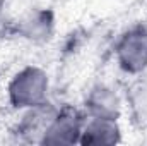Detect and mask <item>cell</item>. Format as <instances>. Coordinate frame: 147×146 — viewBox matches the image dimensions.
<instances>
[{
    "label": "cell",
    "mask_w": 147,
    "mask_h": 146,
    "mask_svg": "<svg viewBox=\"0 0 147 146\" xmlns=\"http://www.w3.org/2000/svg\"><path fill=\"white\" fill-rule=\"evenodd\" d=\"M125 108V96L108 83L94 84L84 98L86 117H103L120 120Z\"/></svg>",
    "instance_id": "4"
},
{
    "label": "cell",
    "mask_w": 147,
    "mask_h": 146,
    "mask_svg": "<svg viewBox=\"0 0 147 146\" xmlns=\"http://www.w3.org/2000/svg\"><path fill=\"white\" fill-rule=\"evenodd\" d=\"M86 113L72 107L58 108L48 124L39 145L48 146H72L80 145V134L84 129Z\"/></svg>",
    "instance_id": "3"
},
{
    "label": "cell",
    "mask_w": 147,
    "mask_h": 146,
    "mask_svg": "<svg viewBox=\"0 0 147 146\" xmlns=\"http://www.w3.org/2000/svg\"><path fill=\"white\" fill-rule=\"evenodd\" d=\"M115 60L120 71L128 76H140L147 71V26L128 28L115 45Z\"/></svg>",
    "instance_id": "2"
},
{
    "label": "cell",
    "mask_w": 147,
    "mask_h": 146,
    "mask_svg": "<svg viewBox=\"0 0 147 146\" xmlns=\"http://www.w3.org/2000/svg\"><path fill=\"white\" fill-rule=\"evenodd\" d=\"M125 107L132 124L139 129H147V81L139 79L130 84L125 93Z\"/></svg>",
    "instance_id": "8"
},
{
    "label": "cell",
    "mask_w": 147,
    "mask_h": 146,
    "mask_svg": "<svg viewBox=\"0 0 147 146\" xmlns=\"http://www.w3.org/2000/svg\"><path fill=\"white\" fill-rule=\"evenodd\" d=\"M121 143L120 120L103 117H86L80 134L82 146H115Z\"/></svg>",
    "instance_id": "5"
},
{
    "label": "cell",
    "mask_w": 147,
    "mask_h": 146,
    "mask_svg": "<svg viewBox=\"0 0 147 146\" xmlns=\"http://www.w3.org/2000/svg\"><path fill=\"white\" fill-rule=\"evenodd\" d=\"M57 107H53L50 102H45L41 105L31 107L21 112V120L16 127V132L26 139V141H33L39 143L48 124L51 122L53 115L57 113Z\"/></svg>",
    "instance_id": "6"
},
{
    "label": "cell",
    "mask_w": 147,
    "mask_h": 146,
    "mask_svg": "<svg viewBox=\"0 0 147 146\" xmlns=\"http://www.w3.org/2000/svg\"><path fill=\"white\" fill-rule=\"evenodd\" d=\"M7 102L17 112L48 102L50 76L39 65H26L19 69L7 83Z\"/></svg>",
    "instance_id": "1"
},
{
    "label": "cell",
    "mask_w": 147,
    "mask_h": 146,
    "mask_svg": "<svg viewBox=\"0 0 147 146\" xmlns=\"http://www.w3.org/2000/svg\"><path fill=\"white\" fill-rule=\"evenodd\" d=\"M55 29V19L50 10H34L26 19H22L19 26V33L22 38L33 43H45L48 41Z\"/></svg>",
    "instance_id": "7"
}]
</instances>
